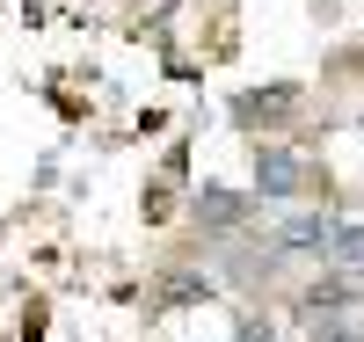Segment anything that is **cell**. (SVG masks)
<instances>
[{
  "label": "cell",
  "mask_w": 364,
  "mask_h": 342,
  "mask_svg": "<svg viewBox=\"0 0 364 342\" xmlns=\"http://www.w3.org/2000/svg\"><path fill=\"white\" fill-rule=\"evenodd\" d=\"M314 342H364V328L350 314H328V321H314Z\"/></svg>",
  "instance_id": "obj_6"
},
{
  "label": "cell",
  "mask_w": 364,
  "mask_h": 342,
  "mask_svg": "<svg viewBox=\"0 0 364 342\" xmlns=\"http://www.w3.org/2000/svg\"><path fill=\"white\" fill-rule=\"evenodd\" d=\"M328 240H336V219H321V211H291L269 247H277V255H314V262H328Z\"/></svg>",
  "instance_id": "obj_1"
},
{
  "label": "cell",
  "mask_w": 364,
  "mask_h": 342,
  "mask_svg": "<svg viewBox=\"0 0 364 342\" xmlns=\"http://www.w3.org/2000/svg\"><path fill=\"white\" fill-rule=\"evenodd\" d=\"M350 277H357V269H336V277H321V284L299 299L306 328H314V321H328V314H350V306H357V284H350Z\"/></svg>",
  "instance_id": "obj_3"
},
{
  "label": "cell",
  "mask_w": 364,
  "mask_h": 342,
  "mask_svg": "<svg viewBox=\"0 0 364 342\" xmlns=\"http://www.w3.org/2000/svg\"><path fill=\"white\" fill-rule=\"evenodd\" d=\"M240 211H248V204H240L233 190H204L197 197V226H219L226 233V226H240Z\"/></svg>",
  "instance_id": "obj_4"
},
{
  "label": "cell",
  "mask_w": 364,
  "mask_h": 342,
  "mask_svg": "<svg viewBox=\"0 0 364 342\" xmlns=\"http://www.w3.org/2000/svg\"><path fill=\"white\" fill-rule=\"evenodd\" d=\"M299 182H306V168H299V153L291 146H255V190L262 197H299Z\"/></svg>",
  "instance_id": "obj_2"
},
{
  "label": "cell",
  "mask_w": 364,
  "mask_h": 342,
  "mask_svg": "<svg viewBox=\"0 0 364 342\" xmlns=\"http://www.w3.org/2000/svg\"><path fill=\"white\" fill-rule=\"evenodd\" d=\"M328 262H336V269H364V219L336 226V240H328Z\"/></svg>",
  "instance_id": "obj_5"
}]
</instances>
